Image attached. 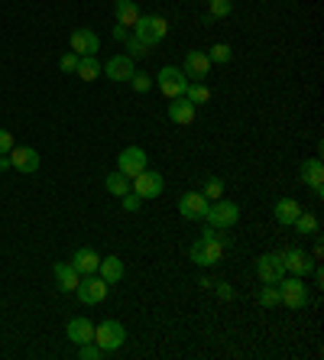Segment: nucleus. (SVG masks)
<instances>
[{"label":"nucleus","instance_id":"nucleus-12","mask_svg":"<svg viewBox=\"0 0 324 360\" xmlns=\"http://www.w3.org/2000/svg\"><path fill=\"white\" fill-rule=\"evenodd\" d=\"M283 266L292 276H308L315 269V260L305 250H299V247H289V250H283Z\"/></svg>","mask_w":324,"mask_h":360},{"label":"nucleus","instance_id":"nucleus-18","mask_svg":"<svg viewBox=\"0 0 324 360\" xmlns=\"http://www.w3.org/2000/svg\"><path fill=\"white\" fill-rule=\"evenodd\" d=\"M134 59L127 56V52H120V56H114V59L104 62V75L110 78V82H130V75H134Z\"/></svg>","mask_w":324,"mask_h":360},{"label":"nucleus","instance_id":"nucleus-41","mask_svg":"<svg viewBox=\"0 0 324 360\" xmlns=\"http://www.w3.org/2000/svg\"><path fill=\"white\" fill-rule=\"evenodd\" d=\"M127 36H130L127 33V26H114V39H127Z\"/></svg>","mask_w":324,"mask_h":360},{"label":"nucleus","instance_id":"nucleus-20","mask_svg":"<svg viewBox=\"0 0 324 360\" xmlns=\"http://www.w3.org/2000/svg\"><path fill=\"white\" fill-rule=\"evenodd\" d=\"M94 328L98 325L91 319H72L65 328V335L72 344H88V341H94Z\"/></svg>","mask_w":324,"mask_h":360},{"label":"nucleus","instance_id":"nucleus-14","mask_svg":"<svg viewBox=\"0 0 324 360\" xmlns=\"http://www.w3.org/2000/svg\"><path fill=\"white\" fill-rule=\"evenodd\" d=\"M182 72H185V78H188V82H201V78H208V72H211L208 52H185Z\"/></svg>","mask_w":324,"mask_h":360},{"label":"nucleus","instance_id":"nucleus-13","mask_svg":"<svg viewBox=\"0 0 324 360\" xmlns=\"http://www.w3.org/2000/svg\"><path fill=\"white\" fill-rule=\"evenodd\" d=\"M299 176H302V182H305L308 188L321 198V195H324V166H321V160H318V156H311V160L302 162Z\"/></svg>","mask_w":324,"mask_h":360},{"label":"nucleus","instance_id":"nucleus-21","mask_svg":"<svg viewBox=\"0 0 324 360\" xmlns=\"http://www.w3.org/2000/svg\"><path fill=\"white\" fill-rule=\"evenodd\" d=\"M98 276L104 279L108 285L120 283V279H124V260H120V257H101V263H98Z\"/></svg>","mask_w":324,"mask_h":360},{"label":"nucleus","instance_id":"nucleus-19","mask_svg":"<svg viewBox=\"0 0 324 360\" xmlns=\"http://www.w3.org/2000/svg\"><path fill=\"white\" fill-rule=\"evenodd\" d=\"M98 250H91V247H78L75 253H72V269H75L78 276H91V273H98Z\"/></svg>","mask_w":324,"mask_h":360},{"label":"nucleus","instance_id":"nucleus-15","mask_svg":"<svg viewBox=\"0 0 324 360\" xmlns=\"http://www.w3.org/2000/svg\"><path fill=\"white\" fill-rule=\"evenodd\" d=\"M7 156H10V169H17V172H39V153L33 146H13Z\"/></svg>","mask_w":324,"mask_h":360},{"label":"nucleus","instance_id":"nucleus-4","mask_svg":"<svg viewBox=\"0 0 324 360\" xmlns=\"http://www.w3.org/2000/svg\"><path fill=\"white\" fill-rule=\"evenodd\" d=\"M124 341H127V328L120 325L117 319L101 321V325L94 328V344H98V347H104L108 354H114L117 347H124Z\"/></svg>","mask_w":324,"mask_h":360},{"label":"nucleus","instance_id":"nucleus-22","mask_svg":"<svg viewBox=\"0 0 324 360\" xmlns=\"http://www.w3.org/2000/svg\"><path fill=\"white\" fill-rule=\"evenodd\" d=\"M52 276H56L58 292H75L78 279H82L75 269H72V263H56V266H52Z\"/></svg>","mask_w":324,"mask_h":360},{"label":"nucleus","instance_id":"nucleus-42","mask_svg":"<svg viewBox=\"0 0 324 360\" xmlns=\"http://www.w3.org/2000/svg\"><path fill=\"white\" fill-rule=\"evenodd\" d=\"M10 169V156H0V172H7Z\"/></svg>","mask_w":324,"mask_h":360},{"label":"nucleus","instance_id":"nucleus-30","mask_svg":"<svg viewBox=\"0 0 324 360\" xmlns=\"http://www.w3.org/2000/svg\"><path fill=\"white\" fill-rule=\"evenodd\" d=\"M124 46H127V56H130L134 62H136V59H146V56H150V46H146L143 39H136L134 33L124 39Z\"/></svg>","mask_w":324,"mask_h":360},{"label":"nucleus","instance_id":"nucleus-1","mask_svg":"<svg viewBox=\"0 0 324 360\" xmlns=\"http://www.w3.org/2000/svg\"><path fill=\"white\" fill-rule=\"evenodd\" d=\"M166 33H169V20L162 13H140V20L134 23V36L146 42L150 49L166 39Z\"/></svg>","mask_w":324,"mask_h":360},{"label":"nucleus","instance_id":"nucleus-11","mask_svg":"<svg viewBox=\"0 0 324 360\" xmlns=\"http://www.w3.org/2000/svg\"><path fill=\"white\" fill-rule=\"evenodd\" d=\"M208 205H211V201L205 198L201 192H185L182 198H179V214H182L185 221H205Z\"/></svg>","mask_w":324,"mask_h":360},{"label":"nucleus","instance_id":"nucleus-17","mask_svg":"<svg viewBox=\"0 0 324 360\" xmlns=\"http://www.w3.org/2000/svg\"><path fill=\"white\" fill-rule=\"evenodd\" d=\"M195 114H198V108H195V104H191L188 98H172L169 101V120H172V124H179V127H191L195 124Z\"/></svg>","mask_w":324,"mask_h":360},{"label":"nucleus","instance_id":"nucleus-8","mask_svg":"<svg viewBox=\"0 0 324 360\" xmlns=\"http://www.w3.org/2000/svg\"><path fill=\"white\" fill-rule=\"evenodd\" d=\"M130 185H134V192L140 195L143 201H146V198H159V195H162V188H166V179H162V172H156V169L146 166L140 176L130 179Z\"/></svg>","mask_w":324,"mask_h":360},{"label":"nucleus","instance_id":"nucleus-39","mask_svg":"<svg viewBox=\"0 0 324 360\" xmlns=\"http://www.w3.org/2000/svg\"><path fill=\"white\" fill-rule=\"evenodd\" d=\"M13 146H17V143H13V134H10V130H0V156H7Z\"/></svg>","mask_w":324,"mask_h":360},{"label":"nucleus","instance_id":"nucleus-25","mask_svg":"<svg viewBox=\"0 0 324 360\" xmlns=\"http://www.w3.org/2000/svg\"><path fill=\"white\" fill-rule=\"evenodd\" d=\"M104 72V65L98 62V56H78V68L75 75L82 78V82H94V78Z\"/></svg>","mask_w":324,"mask_h":360},{"label":"nucleus","instance_id":"nucleus-10","mask_svg":"<svg viewBox=\"0 0 324 360\" xmlns=\"http://www.w3.org/2000/svg\"><path fill=\"white\" fill-rule=\"evenodd\" d=\"M257 276H259V283H266V285H279V279L285 276L283 253H263V257L257 260Z\"/></svg>","mask_w":324,"mask_h":360},{"label":"nucleus","instance_id":"nucleus-24","mask_svg":"<svg viewBox=\"0 0 324 360\" xmlns=\"http://www.w3.org/2000/svg\"><path fill=\"white\" fill-rule=\"evenodd\" d=\"M114 17H117V26H134L140 20L136 0H114Z\"/></svg>","mask_w":324,"mask_h":360},{"label":"nucleus","instance_id":"nucleus-7","mask_svg":"<svg viewBox=\"0 0 324 360\" xmlns=\"http://www.w3.org/2000/svg\"><path fill=\"white\" fill-rule=\"evenodd\" d=\"M108 289H110V285L104 283L98 273H91V276H82V279H78L75 295H78V302H82V305H98V302L108 299Z\"/></svg>","mask_w":324,"mask_h":360},{"label":"nucleus","instance_id":"nucleus-32","mask_svg":"<svg viewBox=\"0 0 324 360\" xmlns=\"http://www.w3.org/2000/svg\"><path fill=\"white\" fill-rule=\"evenodd\" d=\"M233 0H208V20H224L231 17Z\"/></svg>","mask_w":324,"mask_h":360},{"label":"nucleus","instance_id":"nucleus-9","mask_svg":"<svg viewBox=\"0 0 324 360\" xmlns=\"http://www.w3.org/2000/svg\"><path fill=\"white\" fill-rule=\"evenodd\" d=\"M146 166H150V156H146V150H143V146H127V150L117 156V169H120L127 179L140 176Z\"/></svg>","mask_w":324,"mask_h":360},{"label":"nucleus","instance_id":"nucleus-36","mask_svg":"<svg viewBox=\"0 0 324 360\" xmlns=\"http://www.w3.org/2000/svg\"><path fill=\"white\" fill-rule=\"evenodd\" d=\"M201 240H214V243H224V247H231V237H227L221 227H211V224L201 231Z\"/></svg>","mask_w":324,"mask_h":360},{"label":"nucleus","instance_id":"nucleus-33","mask_svg":"<svg viewBox=\"0 0 324 360\" xmlns=\"http://www.w3.org/2000/svg\"><path fill=\"white\" fill-rule=\"evenodd\" d=\"M292 227H295L299 234H318V218H315V214H308V211L302 208V214L295 218V224H292Z\"/></svg>","mask_w":324,"mask_h":360},{"label":"nucleus","instance_id":"nucleus-23","mask_svg":"<svg viewBox=\"0 0 324 360\" xmlns=\"http://www.w3.org/2000/svg\"><path fill=\"white\" fill-rule=\"evenodd\" d=\"M276 221H279V224H285V227H292L295 224V218H299L302 214V205L295 198H289V195H285V198H279L276 201Z\"/></svg>","mask_w":324,"mask_h":360},{"label":"nucleus","instance_id":"nucleus-37","mask_svg":"<svg viewBox=\"0 0 324 360\" xmlns=\"http://www.w3.org/2000/svg\"><path fill=\"white\" fill-rule=\"evenodd\" d=\"M58 68H62L65 75H72V72L78 68V56H75V52H65V56H62V62H58Z\"/></svg>","mask_w":324,"mask_h":360},{"label":"nucleus","instance_id":"nucleus-29","mask_svg":"<svg viewBox=\"0 0 324 360\" xmlns=\"http://www.w3.org/2000/svg\"><path fill=\"white\" fill-rule=\"evenodd\" d=\"M185 98L198 108V104H208L211 101V91H208V84L205 82H188V88H185Z\"/></svg>","mask_w":324,"mask_h":360},{"label":"nucleus","instance_id":"nucleus-5","mask_svg":"<svg viewBox=\"0 0 324 360\" xmlns=\"http://www.w3.org/2000/svg\"><path fill=\"white\" fill-rule=\"evenodd\" d=\"M227 250L231 247H224V243H214V240H195L191 243V250H188V257H191V263H198V266H217V263L227 257Z\"/></svg>","mask_w":324,"mask_h":360},{"label":"nucleus","instance_id":"nucleus-3","mask_svg":"<svg viewBox=\"0 0 324 360\" xmlns=\"http://www.w3.org/2000/svg\"><path fill=\"white\" fill-rule=\"evenodd\" d=\"M205 221H208L211 227H221V231H227V227H233L237 221H240V205H237V201H231V198L211 201Z\"/></svg>","mask_w":324,"mask_h":360},{"label":"nucleus","instance_id":"nucleus-34","mask_svg":"<svg viewBox=\"0 0 324 360\" xmlns=\"http://www.w3.org/2000/svg\"><path fill=\"white\" fill-rule=\"evenodd\" d=\"M78 357L82 360H101V357H108V351L98 347L94 341H88V344H78Z\"/></svg>","mask_w":324,"mask_h":360},{"label":"nucleus","instance_id":"nucleus-31","mask_svg":"<svg viewBox=\"0 0 324 360\" xmlns=\"http://www.w3.org/2000/svg\"><path fill=\"white\" fill-rule=\"evenodd\" d=\"M208 59H211V65H214V62L217 65H227V62L233 59V49L227 46V42H217V46H211L208 49Z\"/></svg>","mask_w":324,"mask_h":360},{"label":"nucleus","instance_id":"nucleus-28","mask_svg":"<svg viewBox=\"0 0 324 360\" xmlns=\"http://www.w3.org/2000/svg\"><path fill=\"white\" fill-rule=\"evenodd\" d=\"M201 195L208 201H217V198H224V179L221 176H208L205 182H201V188H198Z\"/></svg>","mask_w":324,"mask_h":360},{"label":"nucleus","instance_id":"nucleus-6","mask_svg":"<svg viewBox=\"0 0 324 360\" xmlns=\"http://www.w3.org/2000/svg\"><path fill=\"white\" fill-rule=\"evenodd\" d=\"M153 82L159 84V91L166 94L169 101H172V98H182L185 88H188V78H185V72H182V68H175V65L159 68V75L153 78Z\"/></svg>","mask_w":324,"mask_h":360},{"label":"nucleus","instance_id":"nucleus-27","mask_svg":"<svg viewBox=\"0 0 324 360\" xmlns=\"http://www.w3.org/2000/svg\"><path fill=\"white\" fill-rule=\"evenodd\" d=\"M257 302H259V309H279V305H283L279 285H266V283H263V289H259Z\"/></svg>","mask_w":324,"mask_h":360},{"label":"nucleus","instance_id":"nucleus-40","mask_svg":"<svg viewBox=\"0 0 324 360\" xmlns=\"http://www.w3.org/2000/svg\"><path fill=\"white\" fill-rule=\"evenodd\" d=\"M217 285V295H221V299H233V289L227 283H214Z\"/></svg>","mask_w":324,"mask_h":360},{"label":"nucleus","instance_id":"nucleus-2","mask_svg":"<svg viewBox=\"0 0 324 360\" xmlns=\"http://www.w3.org/2000/svg\"><path fill=\"white\" fill-rule=\"evenodd\" d=\"M279 295H283V305L292 311H302L308 305V285H305V276H292L285 273L279 279Z\"/></svg>","mask_w":324,"mask_h":360},{"label":"nucleus","instance_id":"nucleus-38","mask_svg":"<svg viewBox=\"0 0 324 360\" xmlns=\"http://www.w3.org/2000/svg\"><path fill=\"white\" fill-rule=\"evenodd\" d=\"M120 201H124V211H140L143 208V198L136 192H127Z\"/></svg>","mask_w":324,"mask_h":360},{"label":"nucleus","instance_id":"nucleus-16","mask_svg":"<svg viewBox=\"0 0 324 360\" xmlns=\"http://www.w3.org/2000/svg\"><path fill=\"white\" fill-rule=\"evenodd\" d=\"M98 49H101V39L94 30L78 26L75 33H72V52H75V56H98Z\"/></svg>","mask_w":324,"mask_h":360},{"label":"nucleus","instance_id":"nucleus-35","mask_svg":"<svg viewBox=\"0 0 324 360\" xmlns=\"http://www.w3.org/2000/svg\"><path fill=\"white\" fill-rule=\"evenodd\" d=\"M130 84H134L136 94H146L153 88V78L146 75V72H134V75H130Z\"/></svg>","mask_w":324,"mask_h":360},{"label":"nucleus","instance_id":"nucleus-26","mask_svg":"<svg viewBox=\"0 0 324 360\" xmlns=\"http://www.w3.org/2000/svg\"><path fill=\"white\" fill-rule=\"evenodd\" d=\"M104 188H108L110 195H117V198H124L127 192H134V185H130V179H127L124 172H120V169H117V172H110V176L104 179Z\"/></svg>","mask_w":324,"mask_h":360}]
</instances>
